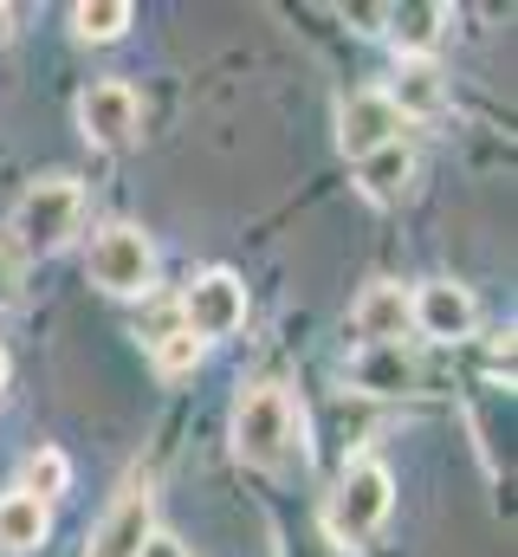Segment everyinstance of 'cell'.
<instances>
[{"mask_svg":"<svg viewBox=\"0 0 518 557\" xmlns=\"http://www.w3.org/2000/svg\"><path fill=\"white\" fill-rule=\"evenodd\" d=\"M337 143H344L350 162H363V156H377L388 143H402L395 104H388L383 91H350V98L337 104Z\"/></svg>","mask_w":518,"mask_h":557,"instance_id":"8992f818","label":"cell"},{"mask_svg":"<svg viewBox=\"0 0 518 557\" xmlns=\"http://www.w3.org/2000/svg\"><path fill=\"white\" fill-rule=\"evenodd\" d=\"M78 131H85L91 143H104V149L130 143V137H136V91L118 85V78L91 85V91L78 98Z\"/></svg>","mask_w":518,"mask_h":557,"instance_id":"ba28073f","label":"cell"},{"mask_svg":"<svg viewBox=\"0 0 518 557\" xmlns=\"http://www.w3.org/2000/svg\"><path fill=\"white\" fill-rule=\"evenodd\" d=\"M350 383L363 396H402V389H415V357L402 344H363V357L350 363Z\"/></svg>","mask_w":518,"mask_h":557,"instance_id":"8fae6325","label":"cell"},{"mask_svg":"<svg viewBox=\"0 0 518 557\" xmlns=\"http://www.w3.org/2000/svg\"><path fill=\"white\" fill-rule=\"evenodd\" d=\"M357 169H363V195L370 201H402L408 195V175H415V156H408V143H388L377 156H363Z\"/></svg>","mask_w":518,"mask_h":557,"instance_id":"5bb4252c","label":"cell"},{"mask_svg":"<svg viewBox=\"0 0 518 557\" xmlns=\"http://www.w3.org/2000/svg\"><path fill=\"white\" fill-rule=\"evenodd\" d=\"M0 389H7V350H0Z\"/></svg>","mask_w":518,"mask_h":557,"instance_id":"44dd1931","label":"cell"},{"mask_svg":"<svg viewBox=\"0 0 518 557\" xmlns=\"http://www.w3.org/2000/svg\"><path fill=\"white\" fill-rule=\"evenodd\" d=\"M78 221H85V188H78L72 175L33 182V188L20 195V208H13V234H20L26 253H59V247L78 234Z\"/></svg>","mask_w":518,"mask_h":557,"instance_id":"3957f363","label":"cell"},{"mask_svg":"<svg viewBox=\"0 0 518 557\" xmlns=\"http://www.w3.org/2000/svg\"><path fill=\"white\" fill-rule=\"evenodd\" d=\"M388 104H395V117H434L441 104H447V85H441V65L421 52V59H402V72H395V85L383 91Z\"/></svg>","mask_w":518,"mask_h":557,"instance_id":"9c48e42d","label":"cell"},{"mask_svg":"<svg viewBox=\"0 0 518 557\" xmlns=\"http://www.w3.org/2000/svg\"><path fill=\"white\" fill-rule=\"evenodd\" d=\"M156 525H149V493H130L124 506L98 525V539H91V557H136V545L149 539Z\"/></svg>","mask_w":518,"mask_h":557,"instance_id":"7c38bea8","label":"cell"},{"mask_svg":"<svg viewBox=\"0 0 518 557\" xmlns=\"http://www.w3.org/2000/svg\"><path fill=\"white\" fill-rule=\"evenodd\" d=\"M388 506H395V480H388V467L383 460H370V454H357V460L344 467L337 493L324 499V525H331L337 545H363V539L388 519Z\"/></svg>","mask_w":518,"mask_h":557,"instance_id":"7a4b0ae2","label":"cell"},{"mask_svg":"<svg viewBox=\"0 0 518 557\" xmlns=\"http://www.w3.org/2000/svg\"><path fill=\"white\" fill-rule=\"evenodd\" d=\"M408 324H421L434 344L473 337V298H467V285H454V278H428V285L408 298Z\"/></svg>","mask_w":518,"mask_h":557,"instance_id":"52a82bcc","label":"cell"},{"mask_svg":"<svg viewBox=\"0 0 518 557\" xmlns=\"http://www.w3.org/2000/svg\"><path fill=\"white\" fill-rule=\"evenodd\" d=\"M72 26H78V39H118L130 26V0H85V7H72Z\"/></svg>","mask_w":518,"mask_h":557,"instance_id":"9a60e30c","label":"cell"},{"mask_svg":"<svg viewBox=\"0 0 518 557\" xmlns=\"http://www.w3.org/2000/svg\"><path fill=\"white\" fill-rule=\"evenodd\" d=\"M20 298V260H13V247H0V311Z\"/></svg>","mask_w":518,"mask_h":557,"instance_id":"d6986e66","label":"cell"},{"mask_svg":"<svg viewBox=\"0 0 518 557\" xmlns=\"http://www.w3.org/2000/svg\"><path fill=\"white\" fill-rule=\"evenodd\" d=\"M91 278L104 285V292H149V278H156V253H149V234L143 227H104L98 240H91Z\"/></svg>","mask_w":518,"mask_h":557,"instance_id":"5b68a950","label":"cell"},{"mask_svg":"<svg viewBox=\"0 0 518 557\" xmlns=\"http://www.w3.org/2000/svg\"><path fill=\"white\" fill-rule=\"evenodd\" d=\"M182 324H188V337L195 344H208V337H234L240 324H247V285L234 273H201L188 292H182Z\"/></svg>","mask_w":518,"mask_h":557,"instance_id":"277c9868","label":"cell"},{"mask_svg":"<svg viewBox=\"0 0 518 557\" xmlns=\"http://www.w3.org/2000/svg\"><path fill=\"white\" fill-rule=\"evenodd\" d=\"M350 324H357V337L363 344H402V331H408V292L402 285H370L363 298H357V311H350Z\"/></svg>","mask_w":518,"mask_h":557,"instance_id":"30bf717a","label":"cell"},{"mask_svg":"<svg viewBox=\"0 0 518 557\" xmlns=\"http://www.w3.org/2000/svg\"><path fill=\"white\" fill-rule=\"evenodd\" d=\"M292 447H298V409H292V396L279 383H254L234 403V454L247 467H259V473H272V467H285Z\"/></svg>","mask_w":518,"mask_h":557,"instance_id":"6da1fadb","label":"cell"},{"mask_svg":"<svg viewBox=\"0 0 518 557\" xmlns=\"http://www.w3.org/2000/svg\"><path fill=\"white\" fill-rule=\"evenodd\" d=\"M195 363H201V344H195L188 331H169V337H156V370H162L169 383H175V376H188Z\"/></svg>","mask_w":518,"mask_h":557,"instance_id":"e0dca14e","label":"cell"},{"mask_svg":"<svg viewBox=\"0 0 518 557\" xmlns=\"http://www.w3.org/2000/svg\"><path fill=\"white\" fill-rule=\"evenodd\" d=\"M65 480H72L65 454H59V447H39V454L26 460V486H20V493H33V499L46 506V499H59V493H65Z\"/></svg>","mask_w":518,"mask_h":557,"instance_id":"2e32d148","label":"cell"},{"mask_svg":"<svg viewBox=\"0 0 518 557\" xmlns=\"http://www.w3.org/2000/svg\"><path fill=\"white\" fill-rule=\"evenodd\" d=\"M46 525H52V512L33 493H7L0 499V552H33L46 539Z\"/></svg>","mask_w":518,"mask_h":557,"instance_id":"4fadbf2b","label":"cell"},{"mask_svg":"<svg viewBox=\"0 0 518 557\" xmlns=\"http://www.w3.org/2000/svg\"><path fill=\"white\" fill-rule=\"evenodd\" d=\"M136 557H188V552H182V539H169V532H149V539L136 545Z\"/></svg>","mask_w":518,"mask_h":557,"instance_id":"ffe728a7","label":"cell"},{"mask_svg":"<svg viewBox=\"0 0 518 557\" xmlns=\"http://www.w3.org/2000/svg\"><path fill=\"white\" fill-rule=\"evenodd\" d=\"M395 20H402V26H395L402 46H415V59H421V46L434 39V20H447V7H408V13H395Z\"/></svg>","mask_w":518,"mask_h":557,"instance_id":"ac0fdd59","label":"cell"}]
</instances>
